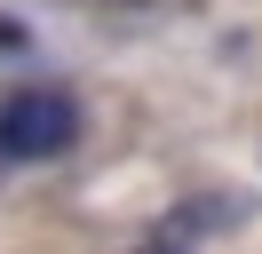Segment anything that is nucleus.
<instances>
[{"instance_id":"f257e3e1","label":"nucleus","mask_w":262,"mask_h":254,"mask_svg":"<svg viewBox=\"0 0 262 254\" xmlns=\"http://www.w3.org/2000/svg\"><path fill=\"white\" fill-rule=\"evenodd\" d=\"M72 143H80V95L48 79L0 95V159H64Z\"/></svg>"}]
</instances>
